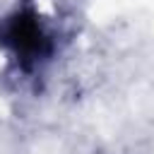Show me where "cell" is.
<instances>
[{
	"instance_id": "obj_1",
	"label": "cell",
	"mask_w": 154,
	"mask_h": 154,
	"mask_svg": "<svg viewBox=\"0 0 154 154\" xmlns=\"http://www.w3.org/2000/svg\"><path fill=\"white\" fill-rule=\"evenodd\" d=\"M0 46H5L26 70L53 53V38L31 10H17L0 22Z\"/></svg>"
}]
</instances>
